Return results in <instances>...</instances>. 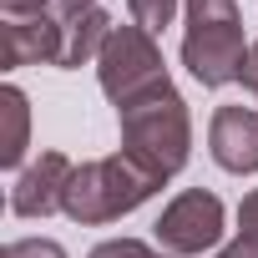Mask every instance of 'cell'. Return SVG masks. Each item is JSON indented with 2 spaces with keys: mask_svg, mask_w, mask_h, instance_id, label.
Returning a JSON list of instances; mask_svg holds the SVG:
<instances>
[{
  "mask_svg": "<svg viewBox=\"0 0 258 258\" xmlns=\"http://www.w3.org/2000/svg\"><path fill=\"white\" fill-rule=\"evenodd\" d=\"M208 152L223 172H258V111L253 106H218L208 121Z\"/></svg>",
  "mask_w": 258,
  "mask_h": 258,
  "instance_id": "cell-7",
  "label": "cell"
},
{
  "mask_svg": "<svg viewBox=\"0 0 258 258\" xmlns=\"http://www.w3.org/2000/svg\"><path fill=\"white\" fill-rule=\"evenodd\" d=\"M126 16H132V26H142L147 36H162L177 21V0H126Z\"/></svg>",
  "mask_w": 258,
  "mask_h": 258,
  "instance_id": "cell-11",
  "label": "cell"
},
{
  "mask_svg": "<svg viewBox=\"0 0 258 258\" xmlns=\"http://www.w3.org/2000/svg\"><path fill=\"white\" fill-rule=\"evenodd\" d=\"M106 36H111V16L96 6V11H76V16H61V71H76V66H86V61H96L101 56V46H106Z\"/></svg>",
  "mask_w": 258,
  "mask_h": 258,
  "instance_id": "cell-9",
  "label": "cell"
},
{
  "mask_svg": "<svg viewBox=\"0 0 258 258\" xmlns=\"http://www.w3.org/2000/svg\"><path fill=\"white\" fill-rule=\"evenodd\" d=\"M0 111H6V142H0V167H21L26 147H31V101L21 86L0 91Z\"/></svg>",
  "mask_w": 258,
  "mask_h": 258,
  "instance_id": "cell-10",
  "label": "cell"
},
{
  "mask_svg": "<svg viewBox=\"0 0 258 258\" xmlns=\"http://www.w3.org/2000/svg\"><path fill=\"white\" fill-rule=\"evenodd\" d=\"M243 86L253 91V101H258V41H253V51H248V66H243Z\"/></svg>",
  "mask_w": 258,
  "mask_h": 258,
  "instance_id": "cell-17",
  "label": "cell"
},
{
  "mask_svg": "<svg viewBox=\"0 0 258 258\" xmlns=\"http://www.w3.org/2000/svg\"><path fill=\"white\" fill-rule=\"evenodd\" d=\"M187 31H182V66L203 86H233L248 66V36L238 0H187Z\"/></svg>",
  "mask_w": 258,
  "mask_h": 258,
  "instance_id": "cell-3",
  "label": "cell"
},
{
  "mask_svg": "<svg viewBox=\"0 0 258 258\" xmlns=\"http://www.w3.org/2000/svg\"><path fill=\"white\" fill-rule=\"evenodd\" d=\"M76 11H96V0H61V16H76Z\"/></svg>",
  "mask_w": 258,
  "mask_h": 258,
  "instance_id": "cell-18",
  "label": "cell"
},
{
  "mask_svg": "<svg viewBox=\"0 0 258 258\" xmlns=\"http://www.w3.org/2000/svg\"><path fill=\"white\" fill-rule=\"evenodd\" d=\"M0 61H6V71L56 66V61H61V16L6 21V26H0Z\"/></svg>",
  "mask_w": 258,
  "mask_h": 258,
  "instance_id": "cell-8",
  "label": "cell"
},
{
  "mask_svg": "<svg viewBox=\"0 0 258 258\" xmlns=\"http://www.w3.org/2000/svg\"><path fill=\"white\" fill-rule=\"evenodd\" d=\"M116 121H121V152L132 162H142L147 172H157L162 182L187 167V157H192V116H187V101H182V91L172 81L147 91L132 106H121Z\"/></svg>",
  "mask_w": 258,
  "mask_h": 258,
  "instance_id": "cell-1",
  "label": "cell"
},
{
  "mask_svg": "<svg viewBox=\"0 0 258 258\" xmlns=\"http://www.w3.org/2000/svg\"><path fill=\"white\" fill-rule=\"evenodd\" d=\"M0 258H66V248L56 238H16L0 248Z\"/></svg>",
  "mask_w": 258,
  "mask_h": 258,
  "instance_id": "cell-13",
  "label": "cell"
},
{
  "mask_svg": "<svg viewBox=\"0 0 258 258\" xmlns=\"http://www.w3.org/2000/svg\"><path fill=\"white\" fill-rule=\"evenodd\" d=\"M157 192H162L157 172H147L126 152H111V157H96V162H76V172L66 182V198H61V213L81 228H101V223H116L126 213H137Z\"/></svg>",
  "mask_w": 258,
  "mask_h": 258,
  "instance_id": "cell-2",
  "label": "cell"
},
{
  "mask_svg": "<svg viewBox=\"0 0 258 258\" xmlns=\"http://www.w3.org/2000/svg\"><path fill=\"white\" fill-rule=\"evenodd\" d=\"M51 0H0V16L6 21H31V16H46Z\"/></svg>",
  "mask_w": 258,
  "mask_h": 258,
  "instance_id": "cell-15",
  "label": "cell"
},
{
  "mask_svg": "<svg viewBox=\"0 0 258 258\" xmlns=\"http://www.w3.org/2000/svg\"><path fill=\"white\" fill-rule=\"evenodd\" d=\"M76 162L66 152H41L11 187V213L16 218H51L61 213V198H66V182H71Z\"/></svg>",
  "mask_w": 258,
  "mask_h": 258,
  "instance_id": "cell-6",
  "label": "cell"
},
{
  "mask_svg": "<svg viewBox=\"0 0 258 258\" xmlns=\"http://www.w3.org/2000/svg\"><path fill=\"white\" fill-rule=\"evenodd\" d=\"M157 228V248L167 258H208L218 253L223 243V228H228V213H223V198L218 192H203V187H187L177 192L162 218L152 223Z\"/></svg>",
  "mask_w": 258,
  "mask_h": 258,
  "instance_id": "cell-5",
  "label": "cell"
},
{
  "mask_svg": "<svg viewBox=\"0 0 258 258\" xmlns=\"http://www.w3.org/2000/svg\"><path fill=\"white\" fill-rule=\"evenodd\" d=\"M96 81L111 96V106L121 111V106L142 101L147 91L167 86L172 76H167V61L157 51V36H147L142 26H111V36L96 56Z\"/></svg>",
  "mask_w": 258,
  "mask_h": 258,
  "instance_id": "cell-4",
  "label": "cell"
},
{
  "mask_svg": "<svg viewBox=\"0 0 258 258\" xmlns=\"http://www.w3.org/2000/svg\"><path fill=\"white\" fill-rule=\"evenodd\" d=\"M208 258H258V243H248V238H233L228 248H218V253H208Z\"/></svg>",
  "mask_w": 258,
  "mask_h": 258,
  "instance_id": "cell-16",
  "label": "cell"
},
{
  "mask_svg": "<svg viewBox=\"0 0 258 258\" xmlns=\"http://www.w3.org/2000/svg\"><path fill=\"white\" fill-rule=\"evenodd\" d=\"M86 258H167V253L152 248V243H142V238H106V243H96Z\"/></svg>",
  "mask_w": 258,
  "mask_h": 258,
  "instance_id": "cell-12",
  "label": "cell"
},
{
  "mask_svg": "<svg viewBox=\"0 0 258 258\" xmlns=\"http://www.w3.org/2000/svg\"><path fill=\"white\" fill-rule=\"evenodd\" d=\"M238 238H248V243H258V187L238 203Z\"/></svg>",
  "mask_w": 258,
  "mask_h": 258,
  "instance_id": "cell-14",
  "label": "cell"
}]
</instances>
